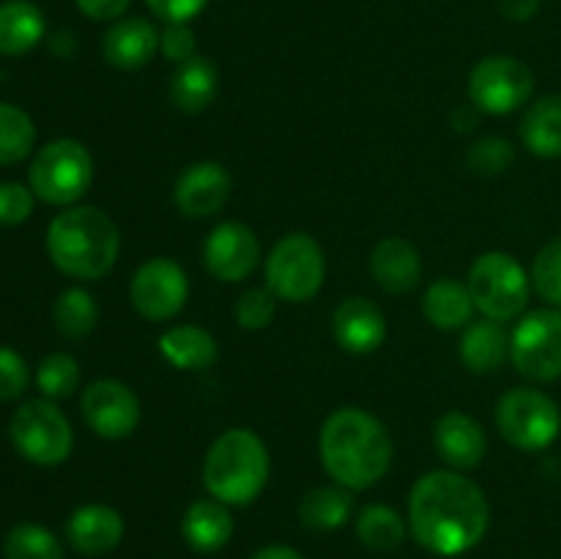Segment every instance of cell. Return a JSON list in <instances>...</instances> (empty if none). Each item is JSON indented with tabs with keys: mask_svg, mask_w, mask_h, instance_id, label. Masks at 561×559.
<instances>
[{
	"mask_svg": "<svg viewBox=\"0 0 561 559\" xmlns=\"http://www.w3.org/2000/svg\"><path fill=\"white\" fill-rule=\"evenodd\" d=\"M491 504L474 480L455 469H433L414 482L409 526L416 543L438 557H460L485 537Z\"/></svg>",
	"mask_w": 561,
	"mask_h": 559,
	"instance_id": "cell-1",
	"label": "cell"
},
{
	"mask_svg": "<svg viewBox=\"0 0 561 559\" xmlns=\"http://www.w3.org/2000/svg\"><path fill=\"white\" fill-rule=\"evenodd\" d=\"M318 453L327 475L348 491H367L392 466V436L376 414L356 406L332 411L318 436Z\"/></svg>",
	"mask_w": 561,
	"mask_h": 559,
	"instance_id": "cell-2",
	"label": "cell"
},
{
	"mask_svg": "<svg viewBox=\"0 0 561 559\" xmlns=\"http://www.w3.org/2000/svg\"><path fill=\"white\" fill-rule=\"evenodd\" d=\"M47 255L75 280H102L121 255V233L99 206H69L49 223Z\"/></svg>",
	"mask_w": 561,
	"mask_h": 559,
	"instance_id": "cell-3",
	"label": "cell"
},
{
	"mask_svg": "<svg viewBox=\"0 0 561 559\" xmlns=\"http://www.w3.org/2000/svg\"><path fill=\"white\" fill-rule=\"evenodd\" d=\"M272 471L268 447L252 427L219 433L203 460V482L228 507H247L263 493Z\"/></svg>",
	"mask_w": 561,
	"mask_h": 559,
	"instance_id": "cell-4",
	"label": "cell"
},
{
	"mask_svg": "<svg viewBox=\"0 0 561 559\" xmlns=\"http://www.w3.org/2000/svg\"><path fill=\"white\" fill-rule=\"evenodd\" d=\"M466 285L477 310L499 323L515 321L529 305L531 277L510 252L491 250L477 255Z\"/></svg>",
	"mask_w": 561,
	"mask_h": 559,
	"instance_id": "cell-5",
	"label": "cell"
},
{
	"mask_svg": "<svg viewBox=\"0 0 561 559\" xmlns=\"http://www.w3.org/2000/svg\"><path fill=\"white\" fill-rule=\"evenodd\" d=\"M27 184L49 206H75L93 184V157L75 137H60L38 148L27 170Z\"/></svg>",
	"mask_w": 561,
	"mask_h": 559,
	"instance_id": "cell-6",
	"label": "cell"
},
{
	"mask_svg": "<svg viewBox=\"0 0 561 559\" xmlns=\"http://www.w3.org/2000/svg\"><path fill=\"white\" fill-rule=\"evenodd\" d=\"M327 280V255L310 233L283 236L266 258V288L283 301H310Z\"/></svg>",
	"mask_w": 561,
	"mask_h": 559,
	"instance_id": "cell-7",
	"label": "cell"
},
{
	"mask_svg": "<svg viewBox=\"0 0 561 559\" xmlns=\"http://www.w3.org/2000/svg\"><path fill=\"white\" fill-rule=\"evenodd\" d=\"M496 427L513 447L540 453L559 438L561 409L542 389L515 387L499 400Z\"/></svg>",
	"mask_w": 561,
	"mask_h": 559,
	"instance_id": "cell-8",
	"label": "cell"
},
{
	"mask_svg": "<svg viewBox=\"0 0 561 559\" xmlns=\"http://www.w3.org/2000/svg\"><path fill=\"white\" fill-rule=\"evenodd\" d=\"M9 436L16 453L36 466L64 464L75 447V433L64 411L47 398L25 400L11 414Z\"/></svg>",
	"mask_w": 561,
	"mask_h": 559,
	"instance_id": "cell-9",
	"label": "cell"
},
{
	"mask_svg": "<svg viewBox=\"0 0 561 559\" xmlns=\"http://www.w3.org/2000/svg\"><path fill=\"white\" fill-rule=\"evenodd\" d=\"M535 93V75L515 55H488L469 75V99L480 113L510 115Z\"/></svg>",
	"mask_w": 561,
	"mask_h": 559,
	"instance_id": "cell-10",
	"label": "cell"
},
{
	"mask_svg": "<svg viewBox=\"0 0 561 559\" xmlns=\"http://www.w3.org/2000/svg\"><path fill=\"white\" fill-rule=\"evenodd\" d=\"M510 360L529 381L548 384L561 378V310L542 307L518 321L510 338Z\"/></svg>",
	"mask_w": 561,
	"mask_h": 559,
	"instance_id": "cell-11",
	"label": "cell"
},
{
	"mask_svg": "<svg viewBox=\"0 0 561 559\" xmlns=\"http://www.w3.org/2000/svg\"><path fill=\"white\" fill-rule=\"evenodd\" d=\"M129 299L146 321H170L190 299V277L173 258L157 255L137 266L129 283Z\"/></svg>",
	"mask_w": 561,
	"mask_h": 559,
	"instance_id": "cell-12",
	"label": "cell"
},
{
	"mask_svg": "<svg viewBox=\"0 0 561 559\" xmlns=\"http://www.w3.org/2000/svg\"><path fill=\"white\" fill-rule=\"evenodd\" d=\"M82 420L88 422L99 438L107 442H121L135 433L140 425V398L129 384L118 381V378H99L91 381L82 392L80 400Z\"/></svg>",
	"mask_w": 561,
	"mask_h": 559,
	"instance_id": "cell-13",
	"label": "cell"
},
{
	"mask_svg": "<svg viewBox=\"0 0 561 559\" xmlns=\"http://www.w3.org/2000/svg\"><path fill=\"white\" fill-rule=\"evenodd\" d=\"M203 261L219 283H241L261 266V239L244 223H219L203 244Z\"/></svg>",
	"mask_w": 561,
	"mask_h": 559,
	"instance_id": "cell-14",
	"label": "cell"
},
{
	"mask_svg": "<svg viewBox=\"0 0 561 559\" xmlns=\"http://www.w3.org/2000/svg\"><path fill=\"white\" fill-rule=\"evenodd\" d=\"M230 192H233V179L228 168L214 159H203L184 168V173L175 179L173 201L184 217L208 219L222 212Z\"/></svg>",
	"mask_w": 561,
	"mask_h": 559,
	"instance_id": "cell-15",
	"label": "cell"
},
{
	"mask_svg": "<svg viewBox=\"0 0 561 559\" xmlns=\"http://www.w3.org/2000/svg\"><path fill=\"white\" fill-rule=\"evenodd\" d=\"M332 334L340 349L365 356L387 343L389 323L376 301L365 299V296H351V299L340 301L334 310Z\"/></svg>",
	"mask_w": 561,
	"mask_h": 559,
	"instance_id": "cell-16",
	"label": "cell"
},
{
	"mask_svg": "<svg viewBox=\"0 0 561 559\" xmlns=\"http://www.w3.org/2000/svg\"><path fill=\"white\" fill-rule=\"evenodd\" d=\"M433 444L447 466L455 471H469L482 464L488 453L485 427L466 411H447L433 427Z\"/></svg>",
	"mask_w": 561,
	"mask_h": 559,
	"instance_id": "cell-17",
	"label": "cell"
},
{
	"mask_svg": "<svg viewBox=\"0 0 561 559\" xmlns=\"http://www.w3.org/2000/svg\"><path fill=\"white\" fill-rule=\"evenodd\" d=\"M159 36L162 33L146 16L115 20L102 36V55L113 69L137 71L146 64H151V58L159 49Z\"/></svg>",
	"mask_w": 561,
	"mask_h": 559,
	"instance_id": "cell-18",
	"label": "cell"
},
{
	"mask_svg": "<svg viewBox=\"0 0 561 559\" xmlns=\"http://www.w3.org/2000/svg\"><path fill=\"white\" fill-rule=\"evenodd\" d=\"M124 515L110 504H82L66 524V540L85 557H102L124 540Z\"/></svg>",
	"mask_w": 561,
	"mask_h": 559,
	"instance_id": "cell-19",
	"label": "cell"
},
{
	"mask_svg": "<svg viewBox=\"0 0 561 559\" xmlns=\"http://www.w3.org/2000/svg\"><path fill=\"white\" fill-rule=\"evenodd\" d=\"M370 272L387 294H409L422 280V255L403 236H387L373 250Z\"/></svg>",
	"mask_w": 561,
	"mask_h": 559,
	"instance_id": "cell-20",
	"label": "cell"
},
{
	"mask_svg": "<svg viewBox=\"0 0 561 559\" xmlns=\"http://www.w3.org/2000/svg\"><path fill=\"white\" fill-rule=\"evenodd\" d=\"M236 532L233 513L219 499H197L181 518V535L186 546L201 554H217L230 543Z\"/></svg>",
	"mask_w": 561,
	"mask_h": 559,
	"instance_id": "cell-21",
	"label": "cell"
},
{
	"mask_svg": "<svg viewBox=\"0 0 561 559\" xmlns=\"http://www.w3.org/2000/svg\"><path fill=\"white\" fill-rule=\"evenodd\" d=\"M217 93L219 69L214 66L211 58H206V55H195V58H190L186 64H179L173 77H170V104L186 115L203 113L206 107H211Z\"/></svg>",
	"mask_w": 561,
	"mask_h": 559,
	"instance_id": "cell-22",
	"label": "cell"
},
{
	"mask_svg": "<svg viewBox=\"0 0 561 559\" xmlns=\"http://www.w3.org/2000/svg\"><path fill=\"white\" fill-rule=\"evenodd\" d=\"M159 354L175 370H208L219 360V343L208 329L195 323H179L159 334Z\"/></svg>",
	"mask_w": 561,
	"mask_h": 559,
	"instance_id": "cell-23",
	"label": "cell"
},
{
	"mask_svg": "<svg viewBox=\"0 0 561 559\" xmlns=\"http://www.w3.org/2000/svg\"><path fill=\"white\" fill-rule=\"evenodd\" d=\"M474 299L469 294V285L458 283L453 277H442L433 285H427L422 296V312L427 323H433L442 332H458L471 323L474 316Z\"/></svg>",
	"mask_w": 561,
	"mask_h": 559,
	"instance_id": "cell-24",
	"label": "cell"
},
{
	"mask_svg": "<svg viewBox=\"0 0 561 559\" xmlns=\"http://www.w3.org/2000/svg\"><path fill=\"white\" fill-rule=\"evenodd\" d=\"M510 354V338L504 323L493 321V318H482V321H471L463 329L460 338V360L471 373L488 376L496 367H502L504 356Z\"/></svg>",
	"mask_w": 561,
	"mask_h": 559,
	"instance_id": "cell-25",
	"label": "cell"
},
{
	"mask_svg": "<svg viewBox=\"0 0 561 559\" xmlns=\"http://www.w3.org/2000/svg\"><path fill=\"white\" fill-rule=\"evenodd\" d=\"M47 33V22L31 0L0 3V55H25Z\"/></svg>",
	"mask_w": 561,
	"mask_h": 559,
	"instance_id": "cell-26",
	"label": "cell"
},
{
	"mask_svg": "<svg viewBox=\"0 0 561 559\" xmlns=\"http://www.w3.org/2000/svg\"><path fill=\"white\" fill-rule=\"evenodd\" d=\"M520 140L535 157H561V93L542 96L526 110L520 121Z\"/></svg>",
	"mask_w": 561,
	"mask_h": 559,
	"instance_id": "cell-27",
	"label": "cell"
},
{
	"mask_svg": "<svg viewBox=\"0 0 561 559\" xmlns=\"http://www.w3.org/2000/svg\"><path fill=\"white\" fill-rule=\"evenodd\" d=\"M354 513V497L343 486L312 488L301 497L299 518L312 532H334L345 524Z\"/></svg>",
	"mask_w": 561,
	"mask_h": 559,
	"instance_id": "cell-28",
	"label": "cell"
},
{
	"mask_svg": "<svg viewBox=\"0 0 561 559\" xmlns=\"http://www.w3.org/2000/svg\"><path fill=\"white\" fill-rule=\"evenodd\" d=\"M409 535L403 515L389 504H367L356 518V537L373 551H392Z\"/></svg>",
	"mask_w": 561,
	"mask_h": 559,
	"instance_id": "cell-29",
	"label": "cell"
},
{
	"mask_svg": "<svg viewBox=\"0 0 561 559\" xmlns=\"http://www.w3.org/2000/svg\"><path fill=\"white\" fill-rule=\"evenodd\" d=\"M53 321L64 338L69 340H82L96 329L99 323V305L93 299L91 290L80 288H66L64 294L55 299L53 307Z\"/></svg>",
	"mask_w": 561,
	"mask_h": 559,
	"instance_id": "cell-30",
	"label": "cell"
},
{
	"mask_svg": "<svg viewBox=\"0 0 561 559\" xmlns=\"http://www.w3.org/2000/svg\"><path fill=\"white\" fill-rule=\"evenodd\" d=\"M36 146V124L22 107L0 102V164H16Z\"/></svg>",
	"mask_w": 561,
	"mask_h": 559,
	"instance_id": "cell-31",
	"label": "cell"
},
{
	"mask_svg": "<svg viewBox=\"0 0 561 559\" xmlns=\"http://www.w3.org/2000/svg\"><path fill=\"white\" fill-rule=\"evenodd\" d=\"M5 559H64V546L58 537L42 524L22 521L11 526L3 540Z\"/></svg>",
	"mask_w": 561,
	"mask_h": 559,
	"instance_id": "cell-32",
	"label": "cell"
},
{
	"mask_svg": "<svg viewBox=\"0 0 561 559\" xmlns=\"http://www.w3.org/2000/svg\"><path fill=\"white\" fill-rule=\"evenodd\" d=\"M80 362L71 354H64V351L47 354L36 367V387L42 389V395L47 400L71 398L80 389Z\"/></svg>",
	"mask_w": 561,
	"mask_h": 559,
	"instance_id": "cell-33",
	"label": "cell"
},
{
	"mask_svg": "<svg viewBox=\"0 0 561 559\" xmlns=\"http://www.w3.org/2000/svg\"><path fill=\"white\" fill-rule=\"evenodd\" d=\"M515 162V146L504 137H480L477 142H471V148L466 151V164H469L471 173L477 175H504Z\"/></svg>",
	"mask_w": 561,
	"mask_h": 559,
	"instance_id": "cell-34",
	"label": "cell"
},
{
	"mask_svg": "<svg viewBox=\"0 0 561 559\" xmlns=\"http://www.w3.org/2000/svg\"><path fill=\"white\" fill-rule=\"evenodd\" d=\"M529 277L537 294H540L548 305L559 307L561 310V236L548 241V244L537 252Z\"/></svg>",
	"mask_w": 561,
	"mask_h": 559,
	"instance_id": "cell-35",
	"label": "cell"
},
{
	"mask_svg": "<svg viewBox=\"0 0 561 559\" xmlns=\"http://www.w3.org/2000/svg\"><path fill=\"white\" fill-rule=\"evenodd\" d=\"M277 296L268 288H250L239 296L233 307L236 323L247 332H261V329L272 327L277 318Z\"/></svg>",
	"mask_w": 561,
	"mask_h": 559,
	"instance_id": "cell-36",
	"label": "cell"
},
{
	"mask_svg": "<svg viewBox=\"0 0 561 559\" xmlns=\"http://www.w3.org/2000/svg\"><path fill=\"white\" fill-rule=\"evenodd\" d=\"M36 206V195L31 186L16 184V181H3L0 184V225H20L25 223Z\"/></svg>",
	"mask_w": 561,
	"mask_h": 559,
	"instance_id": "cell-37",
	"label": "cell"
},
{
	"mask_svg": "<svg viewBox=\"0 0 561 559\" xmlns=\"http://www.w3.org/2000/svg\"><path fill=\"white\" fill-rule=\"evenodd\" d=\"M31 367L9 345H0V400H16L27 389Z\"/></svg>",
	"mask_w": 561,
	"mask_h": 559,
	"instance_id": "cell-38",
	"label": "cell"
},
{
	"mask_svg": "<svg viewBox=\"0 0 561 559\" xmlns=\"http://www.w3.org/2000/svg\"><path fill=\"white\" fill-rule=\"evenodd\" d=\"M159 53L170 60V64H186L197 55V36L190 27V22H175L168 25L159 36Z\"/></svg>",
	"mask_w": 561,
	"mask_h": 559,
	"instance_id": "cell-39",
	"label": "cell"
},
{
	"mask_svg": "<svg viewBox=\"0 0 561 559\" xmlns=\"http://www.w3.org/2000/svg\"><path fill=\"white\" fill-rule=\"evenodd\" d=\"M211 0H146L148 9L153 11V16H159L168 25L175 22H192L195 16H201L206 11V5Z\"/></svg>",
	"mask_w": 561,
	"mask_h": 559,
	"instance_id": "cell-40",
	"label": "cell"
},
{
	"mask_svg": "<svg viewBox=\"0 0 561 559\" xmlns=\"http://www.w3.org/2000/svg\"><path fill=\"white\" fill-rule=\"evenodd\" d=\"M77 9L88 16V20L96 22H113L121 20L126 14V9L131 5V0H75Z\"/></svg>",
	"mask_w": 561,
	"mask_h": 559,
	"instance_id": "cell-41",
	"label": "cell"
},
{
	"mask_svg": "<svg viewBox=\"0 0 561 559\" xmlns=\"http://www.w3.org/2000/svg\"><path fill=\"white\" fill-rule=\"evenodd\" d=\"M499 11L513 22H529L540 14L542 0H496Z\"/></svg>",
	"mask_w": 561,
	"mask_h": 559,
	"instance_id": "cell-42",
	"label": "cell"
},
{
	"mask_svg": "<svg viewBox=\"0 0 561 559\" xmlns=\"http://www.w3.org/2000/svg\"><path fill=\"white\" fill-rule=\"evenodd\" d=\"M250 559H305L301 551H296L294 546H283V543H272V546H263L252 554Z\"/></svg>",
	"mask_w": 561,
	"mask_h": 559,
	"instance_id": "cell-43",
	"label": "cell"
},
{
	"mask_svg": "<svg viewBox=\"0 0 561 559\" xmlns=\"http://www.w3.org/2000/svg\"><path fill=\"white\" fill-rule=\"evenodd\" d=\"M49 47H53V53H55V55H64V58H69V55L75 53V49H77V38H75V33H69V31L55 33L53 42H49Z\"/></svg>",
	"mask_w": 561,
	"mask_h": 559,
	"instance_id": "cell-44",
	"label": "cell"
},
{
	"mask_svg": "<svg viewBox=\"0 0 561 559\" xmlns=\"http://www.w3.org/2000/svg\"><path fill=\"white\" fill-rule=\"evenodd\" d=\"M453 124L458 132H471L477 126V107L471 104V107H458L453 113Z\"/></svg>",
	"mask_w": 561,
	"mask_h": 559,
	"instance_id": "cell-45",
	"label": "cell"
}]
</instances>
